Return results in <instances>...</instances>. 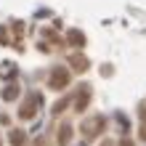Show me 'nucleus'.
<instances>
[{
	"label": "nucleus",
	"instance_id": "nucleus-1",
	"mask_svg": "<svg viewBox=\"0 0 146 146\" xmlns=\"http://www.w3.org/2000/svg\"><path fill=\"white\" fill-rule=\"evenodd\" d=\"M104 127H106V119L101 117V114H93V117H88V119L80 125V130H82L85 138L90 141V138H96L98 133H104Z\"/></svg>",
	"mask_w": 146,
	"mask_h": 146
},
{
	"label": "nucleus",
	"instance_id": "nucleus-2",
	"mask_svg": "<svg viewBox=\"0 0 146 146\" xmlns=\"http://www.w3.org/2000/svg\"><path fill=\"white\" fill-rule=\"evenodd\" d=\"M48 85L53 90H64L66 85H69V72H66L64 66H53V72H50V77H48Z\"/></svg>",
	"mask_w": 146,
	"mask_h": 146
},
{
	"label": "nucleus",
	"instance_id": "nucleus-3",
	"mask_svg": "<svg viewBox=\"0 0 146 146\" xmlns=\"http://www.w3.org/2000/svg\"><path fill=\"white\" fill-rule=\"evenodd\" d=\"M37 104H40V96H35V93H29V96L24 98L21 109H19V117H21V119H32V117L37 114Z\"/></svg>",
	"mask_w": 146,
	"mask_h": 146
},
{
	"label": "nucleus",
	"instance_id": "nucleus-4",
	"mask_svg": "<svg viewBox=\"0 0 146 146\" xmlns=\"http://www.w3.org/2000/svg\"><path fill=\"white\" fill-rule=\"evenodd\" d=\"M72 104H74V111H85L90 104V85H80L77 88V96L72 98Z\"/></svg>",
	"mask_w": 146,
	"mask_h": 146
},
{
	"label": "nucleus",
	"instance_id": "nucleus-5",
	"mask_svg": "<svg viewBox=\"0 0 146 146\" xmlns=\"http://www.w3.org/2000/svg\"><path fill=\"white\" fill-rule=\"evenodd\" d=\"M69 64H72V69H77V72H88V58H85L82 53H72L69 56Z\"/></svg>",
	"mask_w": 146,
	"mask_h": 146
},
{
	"label": "nucleus",
	"instance_id": "nucleus-6",
	"mask_svg": "<svg viewBox=\"0 0 146 146\" xmlns=\"http://www.w3.org/2000/svg\"><path fill=\"white\" fill-rule=\"evenodd\" d=\"M8 141H11V146H24L27 143V133L19 130V127H13V130L8 133Z\"/></svg>",
	"mask_w": 146,
	"mask_h": 146
},
{
	"label": "nucleus",
	"instance_id": "nucleus-7",
	"mask_svg": "<svg viewBox=\"0 0 146 146\" xmlns=\"http://www.w3.org/2000/svg\"><path fill=\"white\" fill-rule=\"evenodd\" d=\"M66 40H69V45H74V48H82L85 45V35L80 29H69L66 32Z\"/></svg>",
	"mask_w": 146,
	"mask_h": 146
},
{
	"label": "nucleus",
	"instance_id": "nucleus-8",
	"mask_svg": "<svg viewBox=\"0 0 146 146\" xmlns=\"http://www.w3.org/2000/svg\"><path fill=\"white\" fill-rule=\"evenodd\" d=\"M16 96H19V85H16V82H8L5 88L0 90V98H3V101H13Z\"/></svg>",
	"mask_w": 146,
	"mask_h": 146
},
{
	"label": "nucleus",
	"instance_id": "nucleus-9",
	"mask_svg": "<svg viewBox=\"0 0 146 146\" xmlns=\"http://www.w3.org/2000/svg\"><path fill=\"white\" fill-rule=\"evenodd\" d=\"M72 138V125H61L58 127V146H66Z\"/></svg>",
	"mask_w": 146,
	"mask_h": 146
},
{
	"label": "nucleus",
	"instance_id": "nucleus-10",
	"mask_svg": "<svg viewBox=\"0 0 146 146\" xmlns=\"http://www.w3.org/2000/svg\"><path fill=\"white\" fill-rule=\"evenodd\" d=\"M3 77H16V66L13 64H3V72H0Z\"/></svg>",
	"mask_w": 146,
	"mask_h": 146
},
{
	"label": "nucleus",
	"instance_id": "nucleus-11",
	"mask_svg": "<svg viewBox=\"0 0 146 146\" xmlns=\"http://www.w3.org/2000/svg\"><path fill=\"white\" fill-rule=\"evenodd\" d=\"M141 138L146 141V106L141 109Z\"/></svg>",
	"mask_w": 146,
	"mask_h": 146
},
{
	"label": "nucleus",
	"instance_id": "nucleus-12",
	"mask_svg": "<svg viewBox=\"0 0 146 146\" xmlns=\"http://www.w3.org/2000/svg\"><path fill=\"white\" fill-rule=\"evenodd\" d=\"M66 104H69V98H61V101H58V104L53 106V114H61V111L66 109Z\"/></svg>",
	"mask_w": 146,
	"mask_h": 146
},
{
	"label": "nucleus",
	"instance_id": "nucleus-13",
	"mask_svg": "<svg viewBox=\"0 0 146 146\" xmlns=\"http://www.w3.org/2000/svg\"><path fill=\"white\" fill-rule=\"evenodd\" d=\"M8 42H11V40H8V32H5V27H0V45H8Z\"/></svg>",
	"mask_w": 146,
	"mask_h": 146
},
{
	"label": "nucleus",
	"instance_id": "nucleus-14",
	"mask_svg": "<svg viewBox=\"0 0 146 146\" xmlns=\"http://www.w3.org/2000/svg\"><path fill=\"white\" fill-rule=\"evenodd\" d=\"M119 146H133V141H127V138H125V141H122V143H119Z\"/></svg>",
	"mask_w": 146,
	"mask_h": 146
},
{
	"label": "nucleus",
	"instance_id": "nucleus-15",
	"mask_svg": "<svg viewBox=\"0 0 146 146\" xmlns=\"http://www.w3.org/2000/svg\"><path fill=\"white\" fill-rule=\"evenodd\" d=\"M101 146H114V143H111V141H104V143H101Z\"/></svg>",
	"mask_w": 146,
	"mask_h": 146
}]
</instances>
